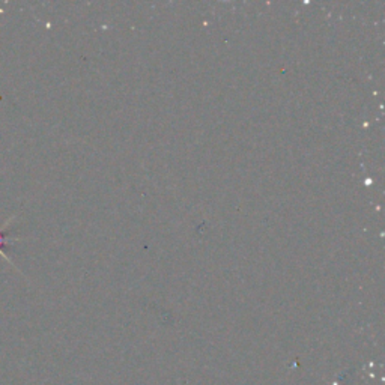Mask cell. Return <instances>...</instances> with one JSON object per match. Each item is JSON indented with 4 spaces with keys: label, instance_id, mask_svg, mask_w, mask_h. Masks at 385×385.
Returning <instances> with one entry per match:
<instances>
[{
    "label": "cell",
    "instance_id": "1",
    "mask_svg": "<svg viewBox=\"0 0 385 385\" xmlns=\"http://www.w3.org/2000/svg\"><path fill=\"white\" fill-rule=\"evenodd\" d=\"M12 220H14V217H11L10 220L5 221L3 227H0V256H2V258H5L6 261H10V262H11V259L8 258V254L2 250V245L8 244L10 241H17V238H12V236H10V235H6V232H5V229H6L8 226H10V223H11ZM11 263H12V262H11Z\"/></svg>",
    "mask_w": 385,
    "mask_h": 385
}]
</instances>
